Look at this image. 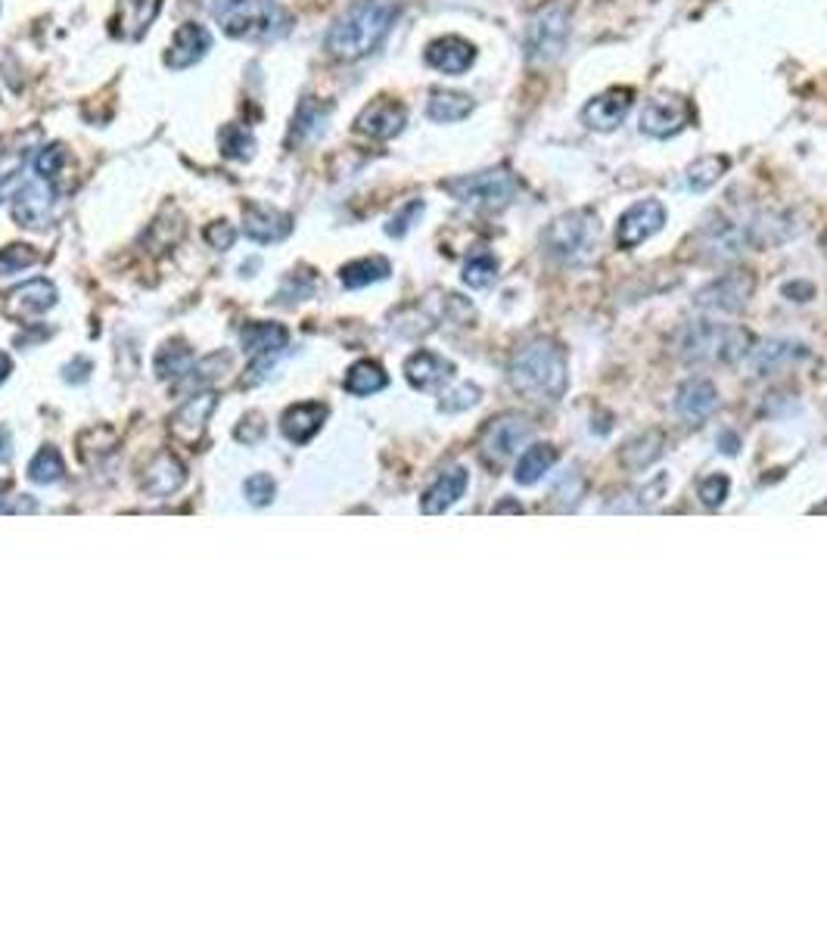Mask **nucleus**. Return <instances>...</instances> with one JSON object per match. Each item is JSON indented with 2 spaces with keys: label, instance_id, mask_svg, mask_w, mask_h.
Segmentation results:
<instances>
[{
  "label": "nucleus",
  "instance_id": "5701e85b",
  "mask_svg": "<svg viewBox=\"0 0 827 932\" xmlns=\"http://www.w3.org/2000/svg\"><path fill=\"white\" fill-rule=\"evenodd\" d=\"M239 343H243V351H249L253 358H261V361H271V355L283 351L287 343H290V333L280 324H268V321H253L246 324L243 333H239Z\"/></svg>",
  "mask_w": 827,
  "mask_h": 932
},
{
  "label": "nucleus",
  "instance_id": "a19ab883",
  "mask_svg": "<svg viewBox=\"0 0 827 932\" xmlns=\"http://www.w3.org/2000/svg\"><path fill=\"white\" fill-rule=\"evenodd\" d=\"M243 492H246V501H249V504L265 507V504H271V497H275V482H271V475L256 473L246 479Z\"/></svg>",
  "mask_w": 827,
  "mask_h": 932
},
{
  "label": "nucleus",
  "instance_id": "a878e982",
  "mask_svg": "<svg viewBox=\"0 0 827 932\" xmlns=\"http://www.w3.org/2000/svg\"><path fill=\"white\" fill-rule=\"evenodd\" d=\"M324 417H327V407H324V404H295V407H290V411L283 414L280 429H283V436L290 441L305 445V441L312 439L314 433L321 429Z\"/></svg>",
  "mask_w": 827,
  "mask_h": 932
},
{
  "label": "nucleus",
  "instance_id": "7ed1b4c3",
  "mask_svg": "<svg viewBox=\"0 0 827 932\" xmlns=\"http://www.w3.org/2000/svg\"><path fill=\"white\" fill-rule=\"evenodd\" d=\"M679 355L688 364H737L753 355V336L744 327L697 321L681 333Z\"/></svg>",
  "mask_w": 827,
  "mask_h": 932
},
{
  "label": "nucleus",
  "instance_id": "393cba45",
  "mask_svg": "<svg viewBox=\"0 0 827 932\" xmlns=\"http://www.w3.org/2000/svg\"><path fill=\"white\" fill-rule=\"evenodd\" d=\"M463 492H467V470H463V467H455V470L442 473L439 479L426 489L421 504L423 513L448 510L458 497H463Z\"/></svg>",
  "mask_w": 827,
  "mask_h": 932
},
{
  "label": "nucleus",
  "instance_id": "39448f33",
  "mask_svg": "<svg viewBox=\"0 0 827 932\" xmlns=\"http://www.w3.org/2000/svg\"><path fill=\"white\" fill-rule=\"evenodd\" d=\"M545 252L563 265H585L597 256L601 246V221L591 209H570L554 218L541 234Z\"/></svg>",
  "mask_w": 827,
  "mask_h": 932
},
{
  "label": "nucleus",
  "instance_id": "58836bf2",
  "mask_svg": "<svg viewBox=\"0 0 827 932\" xmlns=\"http://www.w3.org/2000/svg\"><path fill=\"white\" fill-rule=\"evenodd\" d=\"M37 261H41V256H37L32 246H22V243H16V246H7V249H0V277L19 274V271H25V268L37 265Z\"/></svg>",
  "mask_w": 827,
  "mask_h": 932
},
{
  "label": "nucleus",
  "instance_id": "9b49d317",
  "mask_svg": "<svg viewBox=\"0 0 827 932\" xmlns=\"http://www.w3.org/2000/svg\"><path fill=\"white\" fill-rule=\"evenodd\" d=\"M54 183L44 181V178H32L29 183H22L16 196H13V218L29 231H44L54 221Z\"/></svg>",
  "mask_w": 827,
  "mask_h": 932
},
{
  "label": "nucleus",
  "instance_id": "4468645a",
  "mask_svg": "<svg viewBox=\"0 0 827 932\" xmlns=\"http://www.w3.org/2000/svg\"><path fill=\"white\" fill-rule=\"evenodd\" d=\"M405 125L407 110L399 100H389V97H377L355 119V131L365 134V137H373V141H392L405 131Z\"/></svg>",
  "mask_w": 827,
  "mask_h": 932
},
{
  "label": "nucleus",
  "instance_id": "2eb2a0df",
  "mask_svg": "<svg viewBox=\"0 0 827 932\" xmlns=\"http://www.w3.org/2000/svg\"><path fill=\"white\" fill-rule=\"evenodd\" d=\"M423 59H426L429 69L442 75H463L470 72L473 63H477V44H470L467 37L460 35H442L429 41Z\"/></svg>",
  "mask_w": 827,
  "mask_h": 932
},
{
  "label": "nucleus",
  "instance_id": "09e8293b",
  "mask_svg": "<svg viewBox=\"0 0 827 932\" xmlns=\"http://www.w3.org/2000/svg\"><path fill=\"white\" fill-rule=\"evenodd\" d=\"M10 460V436H7V429H0V463H7Z\"/></svg>",
  "mask_w": 827,
  "mask_h": 932
},
{
  "label": "nucleus",
  "instance_id": "a18cd8bd",
  "mask_svg": "<svg viewBox=\"0 0 827 932\" xmlns=\"http://www.w3.org/2000/svg\"><path fill=\"white\" fill-rule=\"evenodd\" d=\"M479 398V389L477 385L463 383L458 389V392H451V395H445V402H442V407L445 411H463V407H470V404H477Z\"/></svg>",
  "mask_w": 827,
  "mask_h": 932
},
{
  "label": "nucleus",
  "instance_id": "9d476101",
  "mask_svg": "<svg viewBox=\"0 0 827 932\" xmlns=\"http://www.w3.org/2000/svg\"><path fill=\"white\" fill-rule=\"evenodd\" d=\"M756 280L747 271H735V274H722L713 280L709 287H703L697 293V305L716 314H740L750 305L753 299Z\"/></svg>",
  "mask_w": 827,
  "mask_h": 932
},
{
  "label": "nucleus",
  "instance_id": "bb28decb",
  "mask_svg": "<svg viewBox=\"0 0 827 932\" xmlns=\"http://www.w3.org/2000/svg\"><path fill=\"white\" fill-rule=\"evenodd\" d=\"M731 168V159L722 156V153H709V156H700L697 162L688 165L684 171V187L691 193H706L709 187H716L722 181V175H728Z\"/></svg>",
  "mask_w": 827,
  "mask_h": 932
},
{
  "label": "nucleus",
  "instance_id": "dca6fc26",
  "mask_svg": "<svg viewBox=\"0 0 827 932\" xmlns=\"http://www.w3.org/2000/svg\"><path fill=\"white\" fill-rule=\"evenodd\" d=\"M243 231H246V237L256 239V243H280L283 237H290L293 218L287 212L275 209V205L246 202L243 205Z\"/></svg>",
  "mask_w": 827,
  "mask_h": 932
},
{
  "label": "nucleus",
  "instance_id": "1a4fd4ad",
  "mask_svg": "<svg viewBox=\"0 0 827 932\" xmlns=\"http://www.w3.org/2000/svg\"><path fill=\"white\" fill-rule=\"evenodd\" d=\"M694 110L681 93H657L641 110V131L647 137L669 141L691 125Z\"/></svg>",
  "mask_w": 827,
  "mask_h": 932
},
{
  "label": "nucleus",
  "instance_id": "72a5a7b5",
  "mask_svg": "<svg viewBox=\"0 0 827 932\" xmlns=\"http://www.w3.org/2000/svg\"><path fill=\"white\" fill-rule=\"evenodd\" d=\"M463 283L470 287V290H489L492 283L498 280V258L492 256V252H477V256L467 258V265H463Z\"/></svg>",
  "mask_w": 827,
  "mask_h": 932
},
{
  "label": "nucleus",
  "instance_id": "f704fd0d",
  "mask_svg": "<svg viewBox=\"0 0 827 932\" xmlns=\"http://www.w3.org/2000/svg\"><path fill=\"white\" fill-rule=\"evenodd\" d=\"M219 147L227 159H249L256 149V137L239 125H224L219 131Z\"/></svg>",
  "mask_w": 827,
  "mask_h": 932
},
{
  "label": "nucleus",
  "instance_id": "cd10ccee",
  "mask_svg": "<svg viewBox=\"0 0 827 932\" xmlns=\"http://www.w3.org/2000/svg\"><path fill=\"white\" fill-rule=\"evenodd\" d=\"M185 467L178 460L171 458V454H159V458L153 460L147 475H144V489L149 494H156V497H168V494H175L185 485Z\"/></svg>",
  "mask_w": 827,
  "mask_h": 932
},
{
  "label": "nucleus",
  "instance_id": "ddd939ff",
  "mask_svg": "<svg viewBox=\"0 0 827 932\" xmlns=\"http://www.w3.org/2000/svg\"><path fill=\"white\" fill-rule=\"evenodd\" d=\"M635 106V88H607L604 93L591 97L589 103L582 106V125H589L591 131H616L628 119V110Z\"/></svg>",
  "mask_w": 827,
  "mask_h": 932
},
{
  "label": "nucleus",
  "instance_id": "f257e3e1",
  "mask_svg": "<svg viewBox=\"0 0 827 932\" xmlns=\"http://www.w3.org/2000/svg\"><path fill=\"white\" fill-rule=\"evenodd\" d=\"M395 16H399V10L389 0H355L349 10L331 25L327 54L333 59H343V63L365 59L383 44Z\"/></svg>",
  "mask_w": 827,
  "mask_h": 932
},
{
  "label": "nucleus",
  "instance_id": "e433bc0d",
  "mask_svg": "<svg viewBox=\"0 0 827 932\" xmlns=\"http://www.w3.org/2000/svg\"><path fill=\"white\" fill-rule=\"evenodd\" d=\"M327 115H331V106H317L314 100H305V103L299 106V112H295L293 137L302 141V137H309V134H317V131L324 128Z\"/></svg>",
  "mask_w": 827,
  "mask_h": 932
},
{
  "label": "nucleus",
  "instance_id": "ea45409f",
  "mask_svg": "<svg viewBox=\"0 0 827 932\" xmlns=\"http://www.w3.org/2000/svg\"><path fill=\"white\" fill-rule=\"evenodd\" d=\"M66 162H69V156H66V147H63V144H51V147H44L41 149V156L35 159L37 178H44V181L54 183Z\"/></svg>",
  "mask_w": 827,
  "mask_h": 932
},
{
  "label": "nucleus",
  "instance_id": "aec40b11",
  "mask_svg": "<svg viewBox=\"0 0 827 932\" xmlns=\"http://www.w3.org/2000/svg\"><path fill=\"white\" fill-rule=\"evenodd\" d=\"M215 395L212 392H200V395H190L187 398V404L175 414V420H171V436L178 441H185V445H197L200 441V436H203L205 429V420H209V414L215 411Z\"/></svg>",
  "mask_w": 827,
  "mask_h": 932
},
{
  "label": "nucleus",
  "instance_id": "4c0bfd02",
  "mask_svg": "<svg viewBox=\"0 0 827 932\" xmlns=\"http://www.w3.org/2000/svg\"><path fill=\"white\" fill-rule=\"evenodd\" d=\"M63 473H66V467H63V458H59L56 448L37 451V458L32 460V467H29V475H32L35 482H41V485H54L56 479H63Z\"/></svg>",
  "mask_w": 827,
  "mask_h": 932
},
{
  "label": "nucleus",
  "instance_id": "20e7f679",
  "mask_svg": "<svg viewBox=\"0 0 827 932\" xmlns=\"http://www.w3.org/2000/svg\"><path fill=\"white\" fill-rule=\"evenodd\" d=\"M212 19L239 41H275L290 32V16L277 0H212Z\"/></svg>",
  "mask_w": 827,
  "mask_h": 932
},
{
  "label": "nucleus",
  "instance_id": "49530a36",
  "mask_svg": "<svg viewBox=\"0 0 827 932\" xmlns=\"http://www.w3.org/2000/svg\"><path fill=\"white\" fill-rule=\"evenodd\" d=\"M579 494H582V479L572 473H563V479L557 482V489H554V497H563L567 504L563 507H572L575 501H579Z\"/></svg>",
  "mask_w": 827,
  "mask_h": 932
},
{
  "label": "nucleus",
  "instance_id": "6ab92c4d",
  "mask_svg": "<svg viewBox=\"0 0 827 932\" xmlns=\"http://www.w3.org/2000/svg\"><path fill=\"white\" fill-rule=\"evenodd\" d=\"M209 47H212V35L205 32L203 25L185 22V25L175 32L171 44H168L166 66L168 69H190V66H197V63L209 54Z\"/></svg>",
  "mask_w": 827,
  "mask_h": 932
},
{
  "label": "nucleus",
  "instance_id": "c03bdc74",
  "mask_svg": "<svg viewBox=\"0 0 827 932\" xmlns=\"http://www.w3.org/2000/svg\"><path fill=\"white\" fill-rule=\"evenodd\" d=\"M421 212H423V202L421 200H414V202H411V205H407V209H402V212H399L395 218L389 221V227H387L389 237H405L407 231H411V221L417 218Z\"/></svg>",
  "mask_w": 827,
  "mask_h": 932
},
{
  "label": "nucleus",
  "instance_id": "c85d7f7f",
  "mask_svg": "<svg viewBox=\"0 0 827 932\" xmlns=\"http://www.w3.org/2000/svg\"><path fill=\"white\" fill-rule=\"evenodd\" d=\"M389 271H392V268H389L387 258H358V261H349V265L339 271V280H343V287H349V290H361V287L387 280Z\"/></svg>",
  "mask_w": 827,
  "mask_h": 932
},
{
  "label": "nucleus",
  "instance_id": "473e14b6",
  "mask_svg": "<svg viewBox=\"0 0 827 932\" xmlns=\"http://www.w3.org/2000/svg\"><path fill=\"white\" fill-rule=\"evenodd\" d=\"M662 454L660 433H644L635 441H628L623 451V463L628 470H647Z\"/></svg>",
  "mask_w": 827,
  "mask_h": 932
},
{
  "label": "nucleus",
  "instance_id": "4be33fe9",
  "mask_svg": "<svg viewBox=\"0 0 827 932\" xmlns=\"http://www.w3.org/2000/svg\"><path fill=\"white\" fill-rule=\"evenodd\" d=\"M163 0H119V10H115V19H112V32L122 37V41H137L144 37L153 19L159 13Z\"/></svg>",
  "mask_w": 827,
  "mask_h": 932
},
{
  "label": "nucleus",
  "instance_id": "f03ea898",
  "mask_svg": "<svg viewBox=\"0 0 827 932\" xmlns=\"http://www.w3.org/2000/svg\"><path fill=\"white\" fill-rule=\"evenodd\" d=\"M567 355L554 339L538 336L523 348H516L511 361V385L519 395L535 402H557L567 392Z\"/></svg>",
  "mask_w": 827,
  "mask_h": 932
},
{
  "label": "nucleus",
  "instance_id": "c756f323",
  "mask_svg": "<svg viewBox=\"0 0 827 932\" xmlns=\"http://www.w3.org/2000/svg\"><path fill=\"white\" fill-rule=\"evenodd\" d=\"M554 460H557V451H554L551 445H533V448L519 458V463H516V482H519V485H535V482H541L545 473H551Z\"/></svg>",
  "mask_w": 827,
  "mask_h": 932
},
{
  "label": "nucleus",
  "instance_id": "423d86ee",
  "mask_svg": "<svg viewBox=\"0 0 827 932\" xmlns=\"http://www.w3.org/2000/svg\"><path fill=\"white\" fill-rule=\"evenodd\" d=\"M442 190L473 212H498L514 202L519 183L511 168L498 165V168H485L477 175H460L451 181H442Z\"/></svg>",
  "mask_w": 827,
  "mask_h": 932
},
{
  "label": "nucleus",
  "instance_id": "7c9ffc66",
  "mask_svg": "<svg viewBox=\"0 0 827 932\" xmlns=\"http://www.w3.org/2000/svg\"><path fill=\"white\" fill-rule=\"evenodd\" d=\"M387 370L377 361H358L349 370V377H346V392H351V395H373V392L387 389Z\"/></svg>",
  "mask_w": 827,
  "mask_h": 932
},
{
  "label": "nucleus",
  "instance_id": "8fccbe9b",
  "mask_svg": "<svg viewBox=\"0 0 827 932\" xmlns=\"http://www.w3.org/2000/svg\"><path fill=\"white\" fill-rule=\"evenodd\" d=\"M10 358H7V355H3V351H0V383H3V380H7V373H10Z\"/></svg>",
  "mask_w": 827,
  "mask_h": 932
},
{
  "label": "nucleus",
  "instance_id": "0eeeda50",
  "mask_svg": "<svg viewBox=\"0 0 827 932\" xmlns=\"http://www.w3.org/2000/svg\"><path fill=\"white\" fill-rule=\"evenodd\" d=\"M572 32V13L567 3L551 0L541 3L529 16L526 35H523V47H526V59L529 63H551L557 56L567 50Z\"/></svg>",
  "mask_w": 827,
  "mask_h": 932
},
{
  "label": "nucleus",
  "instance_id": "c9c22d12",
  "mask_svg": "<svg viewBox=\"0 0 827 932\" xmlns=\"http://www.w3.org/2000/svg\"><path fill=\"white\" fill-rule=\"evenodd\" d=\"M803 355V348L796 346V343H765L762 348H756V367L762 370V373H772V370H778V367H784L787 361H793V358H800Z\"/></svg>",
  "mask_w": 827,
  "mask_h": 932
},
{
  "label": "nucleus",
  "instance_id": "2f4dec72",
  "mask_svg": "<svg viewBox=\"0 0 827 932\" xmlns=\"http://www.w3.org/2000/svg\"><path fill=\"white\" fill-rule=\"evenodd\" d=\"M190 367H193V351H190L185 343H168V346L156 355V377H159V380L187 377Z\"/></svg>",
  "mask_w": 827,
  "mask_h": 932
},
{
  "label": "nucleus",
  "instance_id": "f3484780",
  "mask_svg": "<svg viewBox=\"0 0 827 932\" xmlns=\"http://www.w3.org/2000/svg\"><path fill=\"white\" fill-rule=\"evenodd\" d=\"M56 305V287L51 280H29L16 287L13 293L7 295L3 302V314L13 321H29V317H41L44 311H51Z\"/></svg>",
  "mask_w": 827,
  "mask_h": 932
},
{
  "label": "nucleus",
  "instance_id": "a211bd4d",
  "mask_svg": "<svg viewBox=\"0 0 827 932\" xmlns=\"http://www.w3.org/2000/svg\"><path fill=\"white\" fill-rule=\"evenodd\" d=\"M716 407V385L709 383V380H703V377H694V380L681 383L679 392H675V414H679L684 423H691V426H697V423H703L706 417H713Z\"/></svg>",
  "mask_w": 827,
  "mask_h": 932
},
{
  "label": "nucleus",
  "instance_id": "de8ad7c7",
  "mask_svg": "<svg viewBox=\"0 0 827 932\" xmlns=\"http://www.w3.org/2000/svg\"><path fill=\"white\" fill-rule=\"evenodd\" d=\"M88 373H91V361H85V358H78L75 367L72 364L66 367V380H69V383H85V380H88Z\"/></svg>",
  "mask_w": 827,
  "mask_h": 932
},
{
  "label": "nucleus",
  "instance_id": "37998d69",
  "mask_svg": "<svg viewBox=\"0 0 827 932\" xmlns=\"http://www.w3.org/2000/svg\"><path fill=\"white\" fill-rule=\"evenodd\" d=\"M234 239H237V231H234L227 221H215V224L205 227V243L215 246V249H231Z\"/></svg>",
  "mask_w": 827,
  "mask_h": 932
},
{
  "label": "nucleus",
  "instance_id": "b1692460",
  "mask_svg": "<svg viewBox=\"0 0 827 932\" xmlns=\"http://www.w3.org/2000/svg\"><path fill=\"white\" fill-rule=\"evenodd\" d=\"M477 100L470 93L460 91H433L426 100V119L436 125H451V122H463L467 115H473Z\"/></svg>",
  "mask_w": 827,
  "mask_h": 932
},
{
  "label": "nucleus",
  "instance_id": "79ce46f5",
  "mask_svg": "<svg viewBox=\"0 0 827 932\" xmlns=\"http://www.w3.org/2000/svg\"><path fill=\"white\" fill-rule=\"evenodd\" d=\"M728 475H706L703 482H700V501L706 504V507H718L725 497H728Z\"/></svg>",
  "mask_w": 827,
  "mask_h": 932
},
{
  "label": "nucleus",
  "instance_id": "6e6552de",
  "mask_svg": "<svg viewBox=\"0 0 827 932\" xmlns=\"http://www.w3.org/2000/svg\"><path fill=\"white\" fill-rule=\"evenodd\" d=\"M533 439V426L519 414H504L485 426L482 433V454L498 467H504L507 460H514L523 448H529Z\"/></svg>",
  "mask_w": 827,
  "mask_h": 932
},
{
  "label": "nucleus",
  "instance_id": "f8f14e48",
  "mask_svg": "<svg viewBox=\"0 0 827 932\" xmlns=\"http://www.w3.org/2000/svg\"><path fill=\"white\" fill-rule=\"evenodd\" d=\"M662 224H666V205L660 200L635 202L616 224V243L619 249H638L653 234H660Z\"/></svg>",
  "mask_w": 827,
  "mask_h": 932
},
{
  "label": "nucleus",
  "instance_id": "412c9836",
  "mask_svg": "<svg viewBox=\"0 0 827 932\" xmlns=\"http://www.w3.org/2000/svg\"><path fill=\"white\" fill-rule=\"evenodd\" d=\"M407 383L421 392H436L442 383H448L455 377V364L445 361L436 351H417L405 361Z\"/></svg>",
  "mask_w": 827,
  "mask_h": 932
}]
</instances>
